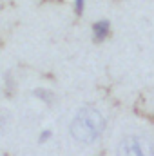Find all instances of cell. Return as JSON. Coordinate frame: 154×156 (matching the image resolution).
<instances>
[{
	"label": "cell",
	"mask_w": 154,
	"mask_h": 156,
	"mask_svg": "<svg viewBox=\"0 0 154 156\" xmlns=\"http://www.w3.org/2000/svg\"><path fill=\"white\" fill-rule=\"evenodd\" d=\"M105 129V118L94 107H83L71 122V136L80 144H93Z\"/></svg>",
	"instance_id": "6da1fadb"
},
{
	"label": "cell",
	"mask_w": 154,
	"mask_h": 156,
	"mask_svg": "<svg viewBox=\"0 0 154 156\" xmlns=\"http://www.w3.org/2000/svg\"><path fill=\"white\" fill-rule=\"evenodd\" d=\"M116 156H154V144L143 134H131L120 142Z\"/></svg>",
	"instance_id": "7a4b0ae2"
},
{
	"label": "cell",
	"mask_w": 154,
	"mask_h": 156,
	"mask_svg": "<svg viewBox=\"0 0 154 156\" xmlns=\"http://www.w3.org/2000/svg\"><path fill=\"white\" fill-rule=\"evenodd\" d=\"M93 33H94V37L98 40L105 38L107 35H109V22L107 20H100V22H96L94 26H93Z\"/></svg>",
	"instance_id": "3957f363"
},
{
	"label": "cell",
	"mask_w": 154,
	"mask_h": 156,
	"mask_svg": "<svg viewBox=\"0 0 154 156\" xmlns=\"http://www.w3.org/2000/svg\"><path fill=\"white\" fill-rule=\"evenodd\" d=\"M83 4H85V0H75V7H76L78 13L83 11Z\"/></svg>",
	"instance_id": "277c9868"
},
{
	"label": "cell",
	"mask_w": 154,
	"mask_h": 156,
	"mask_svg": "<svg viewBox=\"0 0 154 156\" xmlns=\"http://www.w3.org/2000/svg\"><path fill=\"white\" fill-rule=\"evenodd\" d=\"M4 123H5V113L0 111V127H4Z\"/></svg>",
	"instance_id": "5b68a950"
}]
</instances>
